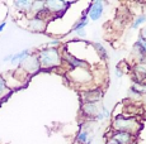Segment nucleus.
Instances as JSON below:
<instances>
[{
  "label": "nucleus",
  "mask_w": 146,
  "mask_h": 144,
  "mask_svg": "<svg viewBox=\"0 0 146 144\" xmlns=\"http://www.w3.org/2000/svg\"><path fill=\"white\" fill-rule=\"evenodd\" d=\"M37 58L40 62L41 70H51V68L61 67L62 65V57H61V52L58 48H51V47H46L42 48L37 52Z\"/></svg>",
  "instance_id": "1"
},
{
  "label": "nucleus",
  "mask_w": 146,
  "mask_h": 144,
  "mask_svg": "<svg viewBox=\"0 0 146 144\" xmlns=\"http://www.w3.org/2000/svg\"><path fill=\"white\" fill-rule=\"evenodd\" d=\"M140 128H141V125H140L139 120L132 116L117 115L112 119L111 123L112 132H125L132 135H136Z\"/></svg>",
  "instance_id": "2"
},
{
  "label": "nucleus",
  "mask_w": 146,
  "mask_h": 144,
  "mask_svg": "<svg viewBox=\"0 0 146 144\" xmlns=\"http://www.w3.org/2000/svg\"><path fill=\"white\" fill-rule=\"evenodd\" d=\"M72 4V1H62V0H46L44 8L50 15L61 16L64 13L69 9V7Z\"/></svg>",
  "instance_id": "3"
},
{
  "label": "nucleus",
  "mask_w": 146,
  "mask_h": 144,
  "mask_svg": "<svg viewBox=\"0 0 146 144\" xmlns=\"http://www.w3.org/2000/svg\"><path fill=\"white\" fill-rule=\"evenodd\" d=\"M18 68L21 71H23L26 75H35L41 70L40 62H38V58L36 53L29 54L27 58H24L21 63L18 65Z\"/></svg>",
  "instance_id": "4"
},
{
  "label": "nucleus",
  "mask_w": 146,
  "mask_h": 144,
  "mask_svg": "<svg viewBox=\"0 0 146 144\" xmlns=\"http://www.w3.org/2000/svg\"><path fill=\"white\" fill-rule=\"evenodd\" d=\"M61 57H62V62H65L70 67V70H75V68H84V70H89V62L84 61L81 58L74 56L70 53L67 49H64L61 52Z\"/></svg>",
  "instance_id": "5"
},
{
  "label": "nucleus",
  "mask_w": 146,
  "mask_h": 144,
  "mask_svg": "<svg viewBox=\"0 0 146 144\" xmlns=\"http://www.w3.org/2000/svg\"><path fill=\"white\" fill-rule=\"evenodd\" d=\"M104 7L106 3L102 1V0H95V1H92L90 5L88 7V9H85L83 12V14L88 15L89 20H99L102 18L103 13H104Z\"/></svg>",
  "instance_id": "6"
},
{
  "label": "nucleus",
  "mask_w": 146,
  "mask_h": 144,
  "mask_svg": "<svg viewBox=\"0 0 146 144\" xmlns=\"http://www.w3.org/2000/svg\"><path fill=\"white\" fill-rule=\"evenodd\" d=\"M103 95H104V92L100 87L86 88V90L80 92L81 104H85V102H102Z\"/></svg>",
  "instance_id": "7"
},
{
  "label": "nucleus",
  "mask_w": 146,
  "mask_h": 144,
  "mask_svg": "<svg viewBox=\"0 0 146 144\" xmlns=\"http://www.w3.org/2000/svg\"><path fill=\"white\" fill-rule=\"evenodd\" d=\"M102 106L100 102H85L80 105V114L85 120H94V118L99 113V109Z\"/></svg>",
  "instance_id": "8"
},
{
  "label": "nucleus",
  "mask_w": 146,
  "mask_h": 144,
  "mask_svg": "<svg viewBox=\"0 0 146 144\" xmlns=\"http://www.w3.org/2000/svg\"><path fill=\"white\" fill-rule=\"evenodd\" d=\"M47 28V20L40 16H29L27 18V29L33 33H43Z\"/></svg>",
  "instance_id": "9"
},
{
  "label": "nucleus",
  "mask_w": 146,
  "mask_h": 144,
  "mask_svg": "<svg viewBox=\"0 0 146 144\" xmlns=\"http://www.w3.org/2000/svg\"><path fill=\"white\" fill-rule=\"evenodd\" d=\"M136 135H132L130 133L125 132H111V134L108 135L107 140H112V142L117 144H133Z\"/></svg>",
  "instance_id": "10"
},
{
  "label": "nucleus",
  "mask_w": 146,
  "mask_h": 144,
  "mask_svg": "<svg viewBox=\"0 0 146 144\" xmlns=\"http://www.w3.org/2000/svg\"><path fill=\"white\" fill-rule=\"evenodd\" d=\"M90 137H92V134H90V129H89L88 123L81 124L79 132H78L76 137H75L74 144H85Z\"/></svg>",
  "instance_id": "11"
},
{
  "label": "nucleus",
  "mask_w": 146,
  "mask_h": 144,
  "mask_svg": "<svg viewBox=\"0 0 146 144\" xmlns=\"http://www.w3.org/2000/svg\"><path fill=\"white\" fill-rule=\"evenodd\" d=\"M133 77L132 81L146 82V63H137L133 66Z\"/></svg>",
  "instance_id": "12"
},
{
  "label": "nucleus",
  "mask_w": 146,
  "mask_h": 144,
  "mask_svg": "<svg viewBox=\"0 0 146 144\" xmlns=\"http://www.w3.org/2000/svg\"><path fill=\"white\" fill-rule=\"evenodd\" d=\"M13 7L17 12L29 15L31 8H32V0H15V1H13Z\"/></svg>",
  "instance_id": "13"
},
{
  "label": "nucleus",
  "mask_w": 146,
  "mask_h": 144,
  "mask_svg": "<svg viewBox=\"0 0 146 144\" xmlns=\"http://www.w3.org/2000/svg\"><path fill=\"white\" fill-rule=\"evenodd\" d=\"M32 53H33L32 49H29V48L22 49V51L17 52V53H13L12 60H10V63H12V65H17V66H18L19 63L24 60V58H27L29 54H32Z\"/></svg>",
  "instance_id": "14"
},
{
  "label": "nucleus",
  "mask_w": 146,
  "mask_h": 144,
  "mask_svg": "<svg viewBox=\"0 0 146 144\" xmlns=\"http://www.w3.org/2000/svg\"><path fill=\"white\" fill-rule=\"evenodd\" d=\"M89 22H90V20H89L88 15L83 14L76 20V23L72 26V28L70 29V33H76V32H79V30H84V29L86 28V26L89 24Z\"/></svg>",
  "instance_id": "15"
},
{
  "label": "nucleus",
  "mask_w": 146,
  "mask_h": 144,
  "mask_svg": "<svg viewBox=\"0 0 146 144\" xmlns=\"http://www.w3.org/2000/svg\"><path fill=\"white\" fill-rule=\"evenodd\" d=\"M10 88L8 86L7 81H5V79L3 76H0V100H4L5 98H8V96L10 95Z\"/></svg>",
  "instance_id": "16"
},
{
  "label": "nucleus",
  "mask_w": 146,
  "mask_h": 144,
  "mask_svg": "<svg viewBox=\"0 0 146 144\" xmlns=\"http://www.w3.org/2000/svg\"><path fill=\"white\" fill-rule=\"evenodd\" d=\"M93 47H94V49H95V52H97V56H99L102 60H108V57H109V54H108V52H107V48L104 46H103L100 42H95L93 43Z\"/></svg>",
  "instance_id": "17"
},
{
  "label": "nucleus",
  "mask_w": 146,
  "mask_h": 144,
  "mask_svg": "<svg viewBox=\"0 0 146 144\" xmlns=\"http://www.w3.org/2000/svg\"><path fill=\"white\" fill-rule=\"evenodd\" d=\"M145 24H146V14L142 13V14H139L133 18L132 23H131V29L136 30V29H139L141 26H145Z\"/></svg>",
  "instance_id": "18"
},
{
  "label": "nucleus",
  "mask_w": 146,
  "mask_h": 144,
  "mask_svg": "<svg viewBox=\"0 0 146 144\" xmlns=\"http://www.w3.org/2000/svg\"><path fill=\"white\" fill-rule=\"evenodd\" d=\"M131 88L137 92L140 96H145L146 95V82H139V81H132V86Z\"/></svg>",
  "instance_id": "19"
},
{
  "label": "nucleus",
  "mask_w": 146,
  "mask_h": 144,
  "mask_svg": "<svg viewBox=\"0 0 146 144\" xmlns=\"http://www.w3.org/2000/svg\"><path fill=\"white\" fill-rule=\"evenodd\" d=\"M109 116H111V111H109V109L102 105L100 109H99V113H98L97 116L94 118V121H103V120H106V119H108Z\"/></svg>",
  "instance_id": "20"
},
{
  "label": "nucleus",
  "mask_w": 146,
  "mask_h": 144,
  "mask_svg": "<svg viewBox=\"0 0 146 144\" xmlns=\"http://www.w3.org/2000/svg\"><path fill=\"white\" fill-rule=\"evenodd\" d=\"M127 98L128 99H132V100H141L142 99V96H140L137 92H135V91L132 90V88H128V91H127Z\"/></svg>",
  "instance_id": "21"
},
{
  "label": "nucleus",
  "mask_w": 146,
  "mask_h": 144,
  "mask_svg": "<svg viewBox=\"0 0 146 144\" xmlns=\"http://www.w3.org/2000/svg\"><path fill=\"white\" fill-rule=\"evenodd\" d=\"M61 44V39L60 38H56V39H52L47 43V47H51V48H58V46Z\"/></svg>",
  "instance_id": "22"
},
{
  "label": "nucleus",
  "mask_w": 146,
  "mask_h": 144,
  "mask_svg": "<svg viewBox=\"0 0 146 144\" xmlns=\"http://www.w3.org/2000/svg\"><path fill=\"white\" fill-rule=\"evenodd\" d=\"M139 37H140V38H142V39H145V41H146V24H145L144 27H142L141 29H140Z\"/></svg>",
  "instance_id": "23"
},
{
  "label": "nucleus",
  "mask_w": 146,
  "mask_h": 144,
  "mask_svg": "<svg viewBox=\"0 0 146 144\" xmlns=\"http://www.w3.org/2000/svg\"><path fill=\"white\" fill-rule=\"evenodd\" d=\"M114 73H116L117 79H121V77L123 76V71H122V68H121L119 66H117V67H116V71H114Z\"/></svg>",
  "instance_id": "24"
},
{
  "label": "nucleus",
  "mask_w": 146,
  "mask_h": 144,
  "mask_svg": "<svg viewBox=\"0 0 146 144\" xmlns=\"http://www.w3.org/2000/svg\"><path fill=\"white\" fill-rule=\"evenodd\" d=\"M74 34L76 35L78 38H80V39H81V38H84V37H85V35H86V32H85V29H84V30H79V32L74 33Z\"/></svg>",
  "instance_id": "25"
},
{
  "label": "nucleus",
  "mask_w": 146,
  "mask_h": 144,
  "mask_svg": "<svg viewBox=\"0 0 146 144\" xmlns=\"http://www.w3.org/2000/svg\"><path fill=\"white\" fill-rule=\"evenodd\" d=\"M12 56H13V53H10V54H8V56H5L4 58H3V62H10V60H12Z\"/></svg>",
  "instance_id": "26"
},
{
  "label": "nucleus",
  "mask_w": 146,
  "mask_h": 144,
  "mask_svg": "<svg viewBox=\"0 0 146 144\" xmlns=\"http://www.w3.org/2000/svg\"><path fill=\"white\" fill-rule=\"evenodd\" d=\"M5 27H7V20H3L1 23H0V33H1L3 30H4Z\"/></svg>",
  "instance_id": "27"
},
{
  "label": "nucleus",
  "mask_w": 146,
  "mask_h": 144,
  "mask_svg": "<svg viewBox=\"0 0 146 144\" xmlns=\"http://www.w3.org/2000/svg\"><path fill=\"white\" fill-rule=\"evenodd\" d=\"M106 144H117V143L112 142V140H107V143H106Z\"/></svg>",
  "instance_id": "28"
},
{
  "label": "nucleus",
  "mask_w": 146,
  "mask_h": 144,
  "mask_svg": "<svg viewBox=\"0 0 146 144\" xmlns=\"http://www.w3.org/2000/svg\"><path fill=\"white\" fill-rule=\"evenodd\" d=\"M142 101H144V104L146 105V95H145V96H142Z\"/></svg>",
  "instance_id": "29"
},
{
  "label": "nucleus",
  "mask_w": 146,
  "mask_h": 144,
  "mask_svg": "<svg viewBox=\"0 0 146 144\" xmlns=\"http://www.w3.org/2000/svg\"><path fill=\"white\" fill-rule=\"evenodd\" d=\"M0 105H1V100H0Z\"/></svg>",
  "instance_id": "30"
}]
</instances>
